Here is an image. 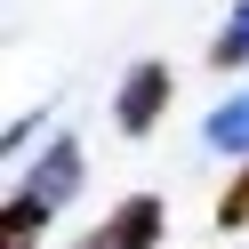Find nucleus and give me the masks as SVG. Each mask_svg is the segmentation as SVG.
<instances>
[{"label":"nucleus","mask_w":249,"mask_h":249,"mask_svg":"<svg viewBox=\"0 0 249 249\" xmlns=\"http://www.w3.org/2000/svg\"><path fill=\"white\" fill-rule=\"evenodd\" d=\"M72 193H81V145H72V137H56V145L40 153V169L8 193V249H33L40 225H49Z\"/></svg>","instance_id":"nucleus-1"},{"label":"nucleus","mask_w":249,"mask_h":249,"mask_svg":"<svg viewBox=\"0 0 249 249\" xmlns=\"http://www.w3.org/2000/svg\"><path fill=\"white\" fill-rule=\"evenodd\" d=\"M153 241H161V201L137 193V201H121L89 241H72V249H153Z\"/></svg>","instance_id":"nucleus-2"},{"label":"nucleus","mask_w":249,"mask_h":249,"mask_svg":"<svg viewBox=\"0 0 249 249\" xmlns=\"http://www.w3.org/2000/svg\"><path fill=\"white\" fill-rule=\"evenodd\" d=\"M161 105H169V65H137L129 81H121V105H113V121L129 137H145L153 121H161Z\"/></svg>","instance_id":"nucleus-3"},{"label":"nucleus","mask_w":249,"mask_h":249,"mask_svg":"<svg viewBox=\"0 0 249 249\" xmlns=\"http://www.w3.org/2000/svg\"><path fill=\"white\" fill-rule=\"evenodd\" d=\"M209 145H217V153H249V89L209 113Z\"/></svg>","instance_id":"nucleus-4"},{"label":"nucleus","mask_w":249,"mask_h":249,"mask_svg":"<svg viewBox=\"0 0 249 249\" xmlns=\"http://www.w3.org/2000/svg\"><path fill=\"white\" fill-rule=\"evenodd\" d=\"M217 65H249V0H241V8H233V24H225V33H217Z\"/></svg>","instance_id":"nucleus-5"},{"label":"nucleus","mask_w":249,"mask_h":249,"mask_svg":"<svg viewBox=\"0 0 249 249\" xmlns=\"http://www.w3.org/2000/svg\"><path fill=\"white\" fill-rule=\"evenodd\" d=\"M217 225H249V169L233 177V193L217 201Z\"/></svg>","instance_id":"nucleus-6"}]
</instances>
